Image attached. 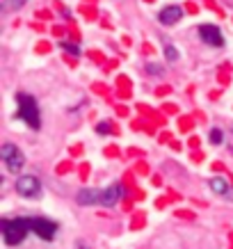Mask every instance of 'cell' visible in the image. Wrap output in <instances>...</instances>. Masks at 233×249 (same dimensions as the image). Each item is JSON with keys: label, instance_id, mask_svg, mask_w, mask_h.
Instances as JSON below:
<instances>
[{"label": "cell", "instance_id": "6da1fadb", "mask_svg": "<svg viewBox=\"0 0 233 249\" xmlns=\"http://www.w3.org/2000/svg\"><path fill=\"white\" fill-rule=\"evenodd\" d=\"M0 231H2V240H5V245H9V247H14V245H18V242L25 240V235H28V231H32L30 227V219H2L0 222Z\"/></svg>", "mask_w": 233, "mask_h": 249}, {"label": "cell", "instance_id": "7a4b0ae2", "mask_svg": "<svg viewBox=\"0 0 233 249\" xmlns=\"http://www.w3.org/2000/svg\"><path fill=\"white\" fill-rule=\"evenodd\" d=\"M16 103H18V117H21L30 128L37 130L41 126V119H39V107H37V101L25 94V91H18L16 94Z\"/></svg>", "mask_w": 233, "mask_h": 249}, {"label": "cell", "instance_id": "3957f363", "mask_svg": "<svg viewBox=\"0 0 233 249\" xmlns=\"http://www.w3.org/2000/svg\"><path fill=\"white\" fill-rule=\"evenodd\" d=\"M0 158H2L5 167H7L12 174H16L18 169H23V165H25V156H23L21 149H18L16 144H12V142L2 144V149H0Z\"/></svg>", "mask_w": 233, "mask_h": 249}, {"label": "cell", "instance_id": "277c9868", "mask_svg": "<svg viewBox=\"0 0 233 249\" xmlns=\"http://www.w3.org/2000/svg\"><path fill=\"white\" fill-rule=\"evenodd\" d=\"M16 192L25 199H35V196L41 195V181H39L37 176H21L18 181H16Z\"/></svg>", "mask_w": 233, "mask_h": 249}, {"label": "cell", "instance_id": "5b68a950", "mask_svg": "<svg viewBox=\"0 0 233 249\" xmlns=\"http://www.w3.org/2000/svg\"><path fill=\"white\" fill-rule=\"evenodd\" d=\"M30 227H32V231H35L39 238H44V240H51V238L57 233V224L51 222V219H46V217L30 219Z\"/></svg>", "mask_w": 233, "mask_h": 249}, {"label": "cell", "instance_id": "8992f818", "mask_svg": "<svg viewBox=\"0 0 233 249\" xmlns=\"http://www.w3.org/2000/svg\"><path fill=\"white\" fill-rule=\"evenodd\" d=\"M199 37H201V41H206L208 46H215V48L224 46V35L215 25H201L199 28Z\"/></svg>", "mask_w": 233, "mask_h": 249}, {"label": "cell", "instance_id": "52a82bcc", "mask_svg": "<svg viewBox=\"0 0 233 249\" xmlns=\"http://www.w3.org/2000/svg\"><path fill=\"white\" fill-rule=\"evenodd\" d=\"M101 196H103V192H98V190L83 188L78 195H75V201L80 206H94V204H101Z\"/></svg>", "mask_w": 233, "mask_h": 249}, {"label": "cell", "instance_id": "ba28073f", "mask_svg": "<svg viewBox=\"0 0 233 249\" xmlns=\"http://www.w3.org/2000/svg\"><path fill=\"white\" fill-rule=\"evenodd\" d=\"M183 16V9L179 5H167L165 9H160V23H165V25H174V23H179V18Z\"/></svg>", "mask_w": 233, "mask_h": 249}, {"label": "cell", "instance_id": "9c48e42d", "mask_svg": "<svg viewBox=\"0 0 233 249\" xmlns=\"http://www.w3.org/2000/svg\"><path fill=\"white\" fill-rule=\"evenodd\" d=\"M121 192H124V188H121L119 183H114V185H110V188H106L103 190V196H101V206H114L117 201H119V196H121Z\"/></svg>", "mask_w": 233, "mask_h": 249}, {"label": "cell", "instance_id": "30bf717a", "mask_svg": "<svg viewBox=\"0 0 233 249\" xmlns=\"http://www.w3.org/2000/svg\"><path fill=\"white\" fill-rule=\"evenodd\" d=\"M211 188H213V192H217V195H229V192H231V190H229V183H226L224 178H219V176L211 178Z\"/></svg>", "mask_w": 233, "mask_h": 249}, {"label": "cell", "instance_id": "8fae6325", "mask_svg": "<svg viewBox=\"0 0 233 249\" xmlns=\"http://www.w3.org/2000/svg\"><path fill=\"white\" fill-rule=\"evenodd\" d=\"M162 51H165V57L169 62H176V60H179V51H176L172 44H165V46H162Z\"/></svg>", "mask_w": 233, "mask_h": 249}, {"label": "cell", "instance_id": "7c38bea8", "mask_svg": "<svg viewBox=\"0 0 233 249\" xmlns=\"http://www.w3.org/2000/svg\"><path fill=\"white\" fill-rule=\"evenodd\" d=\"M28 0H2V9L7 12V9H18V7H23Z\"/></svg>", "mask_w": 233, "mask_h": 249}, {"label": "cell", "instance_id": "4fadbf2b", "mask_svg": "<svg viewBox=\"0 0 233 249\" xmlns=\"http://www.w3.org/2000/svg\"><path fill=\"white\" fill-rule=\"evenodd\" d=\"M208 140H211L213 144H222V142H224V133H222L219 128H213L211 135H208Z\"/></svg>", "mask_w": 233, "mask_h": 249}, {"label": "cell", "instance_id": "5bb4252c", "mask_svg": "<svg viewBox=\"0 0 233 249\" xmlns=\"http://www.w3.org/2000/svg\"><path fill=\"white\" fill-rule=\"evenodd\" d=\"M96 133L98 135H108V133H110V124H108V121H101L96 126Z\"/></svg>", "mask_w": 233, "mask_h": 249}, {"label": "cell", "instance_id": "9a60e30c", "mask_svg": "<svg viewBox=\"0 0 233 249\" xmlns=\"http://www.w3.org/2000/svg\"><path fill=\"white\" fill-rule=\"evenodd\" d=\"M62 48L69 51V53H73V55H80V48H78L75 44H67V41H62Z\"/></svg>", "mask_w": 233, "mask_h": 249}, {"label": "cell", "instance_id": "2e32d148", "mask_svg": "<svg viewBox=\"0 0 233 249\" xmlns=\"http://www.w3.org/2000/svg\"><path fill=\"white\" fill-rule=\"evenodd\" d=\"M146 71H149V73H156V76H158V73H162L165 69L158 67V64H146Z\"/></svg>", "mask_w": 233, "mask_h": 249}]
</instances>
